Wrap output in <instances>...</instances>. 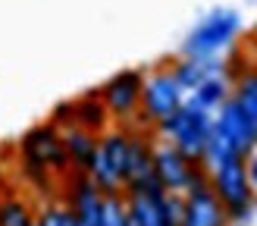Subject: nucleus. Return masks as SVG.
I'll return each mask as SVG.
<instances>
[{"label":"nucleus","instance_id":"1","mask_svg":"<svg viewBox=\"0 0 257 226\" xmlns=\"http://www.w3.org/2000/svg\"><path fill=\"white\" fill-rule=\"evenodd\" d=\"M210 129H213V113L204 110L191 94H185L182 107H179L173 117H166L157 129H154V135L176 145L191 163H204V148H207Z\"/></svg>","mask_w":257,"mask_h":226},{"label":"nucleus","instance_id":"2","mask_svg":"<svg viewBox=\"0 0 257 226\" xmlns=\"http://www.w3.org/2000/svg\"><path fill=\"white\" fill-rule=\"evenodd\" d=\"M210 188L216 201L223 204L229 223H245L254 207H257V192L248 182V170H245V157H232L210 170Z\"/></svg>","mask_w":257,"mask_h":226},{"label":"nucleus","instance_id":"3","mask_svg":"<svg viewBox=\"0 0 257 226\" xmlns=\"http://www.w3.org/2000/svg\"><path fill=\"white\" fill-rule=\"evenodd\" d=\"M125 157H128V126L113 123L104 135H97V154L88 167V176L100 195H122Z\"/></svg>","mask_w":257,"mask_h":226},{"label":"nucleus","instance_id":"4","mask_svg":"<svg viewBox=\"0 0 257 226\" xmlns=\"http://www.w3.org/2000/svg\"><path fill=\"white\" fill-rule=\"evenodd\" d=\"M182 100H185V91L179 88L170 63H166V66H154L151 72H145L141 110H138L135 126H141V129H157L166 117H173V113L182 107Z\"/></svg>","mask_w":257,"mask_h":226},{"label":"nucleus","instance_id":"5","mask_svg":"<svg viewBox=\"0 0 257 226\" xmlns=\"http://www.w3.org/2000/svg\"><path fill=\"white\" fill-rule=\"evenodd\" d=\"M241 29V16L235 10H213L207 19H201L182 44V57H216V50L235 41Z\"/></svg>","mask_w":257,"mask_h":226},{"label":"nucleus","instance_id":"6","mask_svg":"<svg viewBox=\"0 0 257 226\" xmlns=\"http://www.w3.org/2000/svg\"><path fill=\"white\" fill-rule=\"evenodd\" d=\"M141 88H145V69H122L97 88L110 120L116 126H135L141 110Z\"/></svg>","mask_w":257,"mask_h":226},{"label":"nucleus","instance_id":"7","mask_svg":"<svg viewBox=\"0 0 257 226\" xmlns=\"http://www.w3.org/2000/svg\"><path fill=\"white\" fill-rule=\"evenodd\" d=\"M19 160L41 163V167H47L57 179L72 173L66 148H63V132L57 126H50V123H38L19 138Z\"/></svg>","mask_w":257,"mask_h":226},{"label":"nucleus","instance_id":"8","mask_svg":"<svg viewBox=\"0 0 257 226\" xmlns=\"http://www.w3.org/2000/svg\"><path fill=\"white\" fill-rule=\"evenodd\" d=\"M191 170H195V163H191L182 151L170 142H163V138H157V145H154V173H157V179L166 192L185 195Z\"/></svg>","mask_w":257,"mask_h":226},{"label":"nucleus","instance_id":"9","mask_svg":"<svg viewBox=\"0 0 257 226\" xmlns=\"http://www.w3.org/2000/svg\"><path fill=\"white\" fill-rule=\"evenodd\" d=\"M213 126L229 138V145H232L241 157H248L251 151L257 148V132L248 126V120L241 117V110L235 107L232 97H226L223 104H220V110L213 113Z\"/></svg>","mask_w":257,"mask_h":226},{"label":"nucleus","instance_id":"10","mask_svg":"<svg viewBox=\"0 0 257 226\" xmlns=\"http://www.w3.org/2000/svg\"><path fill=\"white\" fill-rule=\"evenodd\" d=\"M182 226H232L213 188H191L185 192V220Z\"/></svg>","mask_w":257,"mask_h":226},{"label":"nucleus","instance_id":"11","mask_svg":"<svg viewBox=\"0 0 257 226\" xmlns=\"http://www.w3.org/2000/svg\"><path fill=\"white\" fill-rule=\"evenodd\" d=\"M170 69H173V75H176L179 88H182L185 94H191L204 79L220 75V72H223V63L216 60V57H179V60L170 63Z\"/></svg>","mask_w":257,"mask_h":226},{"label":"nucleus","instance_id":"12","mask_svg":"<svg viewBox=\"0 0 257 226\" xmlns=\"http://www.w3.org/2000/svg\"><path fill=\"white\" fill-rule=\"evenodd\" d=\"M72 107H75V126L85 132H94V135H104L113 120H110V113L104 107V100H100V91L94 88V91H85L82 97H75L72 100Z\"/></svg>","mask_w":257,"mask_h":226},{"label":"nucleus","instance_id":"13","mask_svg":"<svg viewBox=\"0 0 257 226\" xmlns=\"http://www.w3.org/2000/svg\"><path fill=\"white\" fill-rule=\"evenodd\" d=\"M63 148H66L69 167L79 173H88V167H91V160L97 154V135L79 129V126H69V129H63Z\"/></svg>","mask_w":257,"mask_h":226},{"label":"nucleus","instance_id":"14","mask_svg":"<svg viewBox=\"0 0 257 226\" xmlns=\"http://www.w3.org/2000/svg\"><path fill=\"white\" fill-rule=\"evenodd\" d=\"M229 97L235 100V107L241 110V117H245L248 126L257 132V63H254V66H248L232 82V94H229Z\"/></svg>","mask_w":257,"mask_h":226},{"label":"nucleus","instance_id":"15","mask_svg":"<svg viewBox=\"0 0 257 226\" xmlns=\"http://www.w3.org/2000/svg\"><path fill=\"white\" fill-rule=\"evenodd\" d=\"M38 210L29 198H22L16 192L0 195V226H35Z\"/></svg>","mask_w":257,"mask_h":226},{"label":"nucleus","instance_id":"16","mask_svg":"<svg viewBox=\"0 0 257 226\" xmlns=\"http://www.w3.org/2000/svg\"><path fill=\"white\" fill-rule=\"evenodd\" d=\"M160 198H163V195H125L128 220L138 223V226H163Z\"/></svg>","mask_w":257,"mask_h":226},{"label":"nucleus","instance_id":"17","mask_svg":"<svg viewBox=\"0 0 257 226\" xmlns=\"http://www.w3.org/2000/svg\"><path fill=\"white\" fill-rule=\"evenodd\" d=\"M229 94H232V85H229V79H226L223 72H220V75H210V79H204L195 91H191V97H195L204 110H210V113L220 110V104H223Z\"/></svg>","mask_w":257,"mask_h":226},{"label":"nucleus","instance_id":"18","mask_svg":"<svg viewBox=\"0 0 257 226\" xmlns=\"http://www.w3.org/2000/svg\"><path fill=\"white\" fill-rule=\"evenodd\" d=\"M232 157H241V154H238L232 145H229V138L213 126V129H210V138H207V148H204V167L213 170V167H220V163L232 160Z\"/></svg>","mask_w":257,"mask_h":226},{"label":"nucleus","instance_id":"19","mask_svg":"<svg viewBox=\"0 0 257 226\" xmlns=\"http://www.w3.org/2000/svg\"><path fill=\"white\" fill-rule=\"evenodd\" d=\"M38 223L41 226H79V220H75V213L63 204L60 198L47 201V204L38 210Z\"/></svg>","mask_w":257,"mask_h":226},{"label":"nucleus","instance_id":"20","mask_svg":"<svg viewBox=\"0 0 257 226\" xmlns=\"http://www.w3.org/2000/svg\"><path fill=\"white\" fill-rule=\"evenodd\" d=\"M50 126H57V129H69V126H75V107H72V100H63V104L54 107V113H50Z\"/></svg>","mask_w":257,"mask_h":226},{"label":"nucleus","instance_id":"21","mask_svg":"<svg viewBox=\"0 0 257 226\" xmlns=\"http://www.w3.org/2000/svg\"><path fill=\"white\" fill-rule=\"evenodd\" d=\"M245 170H248V182L254 185V192H257V148L245 157Z\"/></svg>","mask_w":257,"mask_h":226},{"label":"nucleus","instance_id":"22","mask_svg":"<svg viewBox=\"0 0 257 226\" xmlns=\"http://www.w3.org/2000/svg\"><path fill=\"white\" fill-rule=\"evenodd\" d=\"M125 226H138V223H132V220H128V223H125Z\"/></svg>","mask_w":257,"mask_h":226},{"label":"nucleus","instance_id":"23","mask_svg":"<svg viewBox=\"0 0 257 226\" xmlns=\"http://www.w3.org/2000/svg\"><path fill=\"white\" fill-rule=\"evenodd\" d=\"M35 226H41V223H38V220H35Z\"/></svg>","mask_w":257,"mask_h":226},{"label":"nucleus","instance_id":"24","mask_svg":"<svg viewBox=\"0 0 257 226\" xmlns=\"http://www.w3.org/2000/svg\"><path fill=\"white\" fill-rule=\"evenodd\" d=\"M235 226H241V223H235Z\"/></svg>","mask_w":257,"mask_h":226}]
</instances>
